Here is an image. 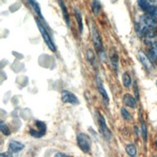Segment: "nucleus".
I'll list each match as a JSON object with an SVG mask.
<instances>
[{
  "mask_svg": "<svg viewBox=\"0 0 157 157\" xmlns=\"http://www.w3.org/2000/svg\"><path fill=\"white\" fill-rule=\"evenodd\" d=\"M157 28V20L150 15L141 16L136 22V31L139 36L146 37L150 32L155 31Z\"/></svg>",
  "mask_w": 157,
  "mask_h": 157,
  "instance_id": "f257e3e1",
  "label": "nucleus"
},
{
  "mask_svg": "<svg viewBox=\"0 0 157 157\" xmlns=\"http://www.w3.org/2000/svg\"><path fill=\"white\" fill-rule=\"evenodd\" d=\"M91 36H92V42L96 52H97L98 56L100 57H103L105 54L104 52V46H103V42H102V38L98 28L96 27V25L92 22L91 23Z\"/></svg>",
  "mask_w": 157,
  "mask_h": 157,
  "instance_id": "f03ea898",
  "label": "nucleus"
},
{
  "mask_svg": "<svg viewBox=\"0 0 157 157\" xmlns=\"http://www.w3.org/2000/svg\"><path fill=\"white\" fill-rule=\"evenodd\" d=\"M35 21L36 23H37V26H38V29H39V31L42 35V37H43L44 41H45V43L47 44L48 48L52 51V52H56V45H54L53 43V41L52 39V37L50 36V33L48 32V30L46 28V26L42 23L38 19H35Z\"/></svg>",
  "mask_w": 157,
  "mask_h": 157,
  "instance_id": "7ed1b4c3",
  "label": "nucleus"
},
{
  "mask_svg": "<svg viewBox=\"0 0 157 157\" xmlns=\"http://www.w3.org/2000/svg\"><path fill=\"white\" fill-rule=\"evenodd\" d=\"M77 144L82 152H90V149H91V139L86 133H78L77 136Z\"/></svg>",
  "mask_w": 157,
  "mask_h": 157,
  "instance_id": "20e7f679",
  "label": "nucleus"
},
{
  "mask_svg": "<svg viewBox=\"0 0 157 157\" xmlns=\"http://www.w3.org/2000/svg\"><path fill=\"white\" fill-rule=\"evenodd\" d=\"M95 113H96V117H97V122H98V125H99V128H100L102 135H103V137L106 139L107 141H109L112 137V133H111V130L108 127L106 119L103 117V114H102L99 111H96Z\"/></svg>",
  "mask_w": 157,
  "mask_h": 157,
  "instance_id": "39448f33",
  "label": "nucleus"
},
{
  "mask_svg": "<svg viewBox=\"0 0 157 157\" xmlns=\"http://www.w3.org/2000/svg\"><path fill=\"white\" fill-rule=\"evenodd\" d=\"M46 123L43 121H40V120H36L33 127H30L29 129V134L34 138H42L46 134Z\"/></svg>",
  "mask_w": 157,
  "mask_h": 157,
  "instance_id": "423d86ee",
  "label": "nucleus"
},
{
  "mask_svg": "<svg viewBox=\"0 0 157 157\" xmlns=\"http://www.w3.org/2000/svg\"><path fill=\"white\" fill-rule=\"evenodd\" d=\"M61 99L63 101V103H66V104H71V105L80 104V101H78L77 96L74 93L69 91V90H63L61 92Z\"/></svg>",
  "mask_w": 157,
  "mask_h": 157,
  "instance_id": "0eeeda50",
  "label": "nucleus"
},
{
  "mask_svg": "<svg viewBox=\"0 0 157 157\" xmlns=\"http://www.w3.org/2000/svg\"><path fill=\"white\" fill-rule=\"evenodd\" d=\"M138 4L143 11H144L147 15H150V16L153 14V12L157 8L156 6L150 3L148 0H138Z\"/></svg>",
  "mask_w": 157,
  "mask_h": 157,
  "instance_id": "6e6552de",
  "label": "nucleus"
},
{
  "mask_svg": "<svg viewBox=\"0 0 157 157\" xmlns=\"http://www.w3.org/2000/svg\"><path fill=\"white\" fill-rule=\"evenodd\" d=\"M23 148H25V144H21V142L15 141V140H12L8 144V150L11 154L20 152Z\"/></svg>",
  "mask_w": 157,
  "mask_h": 157,
  "instance_id": "1a4fd4ad",
  "label": "nucleus"
},
{
  "mask_svg": "<svg viewBox=\"0 0 157 157\" xmlns=\"http://www.w3.org/2000/svg\"><path fill=\"white\" fill-rule=\"evenodd\" d=\"M138 57L139 59H140V61L142 62V64L144 65V67L146 68L147 70L148 71H151L152 68H153V66H152V63L151 61H150V59L147 56V54L144 53V52L140 51L138 52Z\"/></svg>",
  "mask_w": 157,
  "mask_h": 157,
  "instance_id": "9d476101",
  "label": "nucleus"
},
{
  "mask_svg": "<svg viewBox=\"0 0 157 157\" xmlns=\"http://www.w3.org/2000/svg\"><path fill=\"white\" fill-rule=\"evenodd\" d=\"M97 88H98L99 93L102 96V98H103V100L105 102V104L108 106L109 103H110V98H109V95L106 91V89L104 88V86H103V83H102L100 78H97Z\"/></svg>",
  "mask_w": 157,
  "mask_h": 157,
  "instance_id": "9b49d317",
  "label": "nucleus"
},
{
  "mask_svg": "<svg viewBox=\"0 0 157 157\" xmlns=\"http://www.w3.org/2000/svg\"><path fill=\"white\" fill-rule=\"evenodd\" d=\"M123 103L125 106H127L129 108H132V109H135L136 108V105H137V102H136V99L133 97V96L129 93H125L124 96H123Z\"/></svg>",
  "mask_w": 157,
  "mask_h": 157,
  "instance_id": "f8f14e48",
  "label": "nucleus"
},
{
  "mask_svg": "<svg viewBox=\"0 0 157 157\" xmlns=\"http://www.w3.org/2000/svg\"><path fill=\"white\" fill-rule=\"evenodd\" d=\"M58 4L60 6V8H61V11H62V14H63V17H64V21L66 22V25L68 26H70V19H69V15H68V11H67V8H66L65 4L63 3L62 0H58Z\"/></svg>",
  "mask_w": 157,
  "mask_h": 157,
  "instance_id": "ddd939ff",
  "label": "nucleus"
},
{
  "mask_svg": "<svg viewBox=\"0 0 157 157\" xmlns=\"http://www.w3.org/2000/svg\"><path fill=\"white\" fill-rule=\"evenodd\" d=\"M75 17L77 20V22H78V30H80V32L82 33V30H83V23H82V13L80 12V10L75 8Z\"/></svg>",
  "mask_w": 157,
  "mask_h": 157,
  "instance_id": "4468645a",
  "label": "nucleus"
},
{
  "mask_svg": "<svg viewBox=\"0 0 157 157\" xmlns=\"http://www.w3.org/2000/svg\"><path fill=\"white\" fill-rule=\"evenodd\" d=\"M125 151L130 157L137 156V147H135V144H129L125 147Z\"/></svg>",
  "mask_w": 157,
  "mask_h": 157,
  "instance_id": "2eb2a0df",
  "label": "nucleus"
},
{
  "mask_svg": "<svg viewBox=\"0 0 157 157\" xmlns=\"http://www.w3.org/2000/svg\"><path fill=\"white\" fill-rule=\"evenodd\" d=\"M86 58L88 60V62L91 64L93 67H96V56L92 50L86 51Z\"/></svg>",
  "mask_w": 157,
  "mask_h": 157,
  "instance_id": "dca6fc26",
  "label": "nucleus"
},
{
  "mask_svg": "<svg viewBox=\"0 0 157 157\" xmlns=\"http://www.w3.org/2000/svg\"><path fill=\"white\" fill-rule=\"evenodd\" d=\"M28 3L30 4V6L32 7V9L34 10V12L36 14H37L41 19L43 17V16H42V13H41V8L40 6L38 4V2L36 1V0H28Z\"/></svg>",
  "mask_w": 157,
  "mask_h": 157,
  "instance_id": "f3484780",
  "label": "nucleus"
},
{
  "mask_svg": "<svg viewBox=\"0 0 157 157\" xmlns=\"http://www.w3.org/2000/svg\"><path fill=\"white\" fill-rule=\"evenodd\" d=\"M91 9H92V12L95 16L99 15L100 11H101V4H100L99 0H92L91 1Z\"/></svg>",
  "mask_w": 157,
  "mask_h": 157,
  "instance_id": "a211bd4d",
  "label": "nucleus"
},
{
  "mask_svg": "<svg viewBox=\"0 0 157 157\" xmlns=\"http://www.w3.org/2000/svg\"><path fill=\"white\" fill-rule=\"evenodd\" d=\"M122 82H123V86L125 87H130L131 84H132V78L131 76L128 73H123L122 75Z\"/></svg>",
  "mask_w": 157,
  "mask_h": 157,
  "instance_id": "6ab92c4d",
  "label": "nucleus"
},
{
  "mask_svg": "<svg viewBox=\"0 0 157 157\" xmlns=\"http://www.w3.org/2000/svg\"><path fill=\"white\" fill-rule=\"evenodd\" d=\"M110 57H111V62H112L113 67L117 71V69H118V56H117V53L113 52Z\"/></svg>",
  "mask_w": 157,
  "mask_h": 157,
  "instance_id": "aec40b11",
  "label": "nucleus"
},
{
  "mask_svg": "<svg viewBox=\"0 0 157 157\" xmlns=\"http://www.w3.org/2000/svg\"><path fill=\"white\" fill-rule=\"evenodd\" d=\"M0 130H1L2 134L5 136H9L11 134V131L8 127V125L6 124L3 120H1V122H0Z\"/></svg>",
  "mask_w": 157,
  "mask_h": 157,
  "instance_id": "412c9836",
  "label": "nucleus"
},
{
  "mask_svg": "<svg viewBox=\"0 0 157 157\" xmlns=\"http://www.w3.org/2000/svg\"><path fill=\"white\" fill-rule=\"evenodd\" d=\"M120 113H121V117H123L124 120H127V121H131V120H132L131 113L127 110H126L125 108H121V110H120Z\"/></svg>",
  "mask_w": 157,
  "mask_h": 157,
  "instance_id": "4be33fe9",
  "label": "nucleus"
},
{
  "mask_svg": "<svg viewBox=\"0 0 157 157\" xmlns=\"http://www.w3.org/2000/svg\"><path fill=\"white\" fill-rule=\"evenodd\" d=\"M150 56H151L152 59L157 61V41L152 43L151 49H150Z\"/></svg>",
  "mask_w": 157,
  "mask_h": 157,
  "instance_id": "5701e85b",
  "label": "nucleus"
},
{
  "mask_svg": "<svg viewBox=\"0 0 157 157\" xmlns=\"http://www.w3.org/2000/svg\"><path fill=\"white\" fill-rule=\"evenodd\" d=\"M141 127H142V135L144 141H147V126L146 123L143 119H141Z\"/></svg>",
  "mask_w": 157,
  "mask_h": 157,
  "instance_id": "b1692460",
  "label": "nucleus"
},
{
  "mask_svg": "<svg viewBox=\"0 0 157 157\" xmlns=\"http://www.w3.org/2000/svg\"><path fill=\"white\" fill-rule=\"evenodd\" d=\"M54 157H70V156L66 155L65 153H62V152H57V153H56Z\"/></svg>",
  "mask_w": 157,
  "mask_h": 157,
  "instance_id": "393cba45",
  "label": "nucleus"
},
{
  "mask_svg": "<svg viewBox=\"0 0 157 157\" xmlns=\"http://www.w3.org/2000/svg\"><path fill=\"white\" fill-rule=\"evenodd\" d=\"M0 157H12V154L10 152H2L0 154Z\"/></svg>",
  "mask_w": 157,
  "mask_h": 157,
  "instance_id": "a878e982",
  "label": "nucleus"
},
{
  "mask_svg": "<svg viewBox=\"0 0 157 157\" xmlns=\"http://www.w3.org/2000/svg\"><path fill=\"white\" fill-rule=\"evenodd\" d=\"M148 1H149L150 3H151L152 5H154V6L157 4V0H148Z\"/></svg>",
  "mask_w": 157,
  "mask_h": 157,
  "instance_id": "bb28decb",
  "label": "nucleus"
},
{
  "mask_svg": "<svg viewBox=\"0 0 157 157\" xmlns=\"http://www.w3.org/2000/svg\"><path fill=\"white\" fill-rule=\"evenodd\" d=\"M155 144H156V147H157V141L155 142Z\"/></svg>",
  "mask_w": 157,
  "mask_h": 157,
  "instance_id": "cd10ccee",
  "label": "nucleus"
},
{
  "mask_svg": "<svg viewBox=\"0 0 157 157\" xmlns=\"http://www.w3.org/2000/svg\"><path fill=\"white\" fill-rule=\"evenodd\" d=\"M154 157H156V156H154Z\"/></svg>",
  "mask_w": 157,
  "mask_h": 157,
  "instance_id": "c85d7f7f",
  "label": "nucleus"
}]
</instances>
